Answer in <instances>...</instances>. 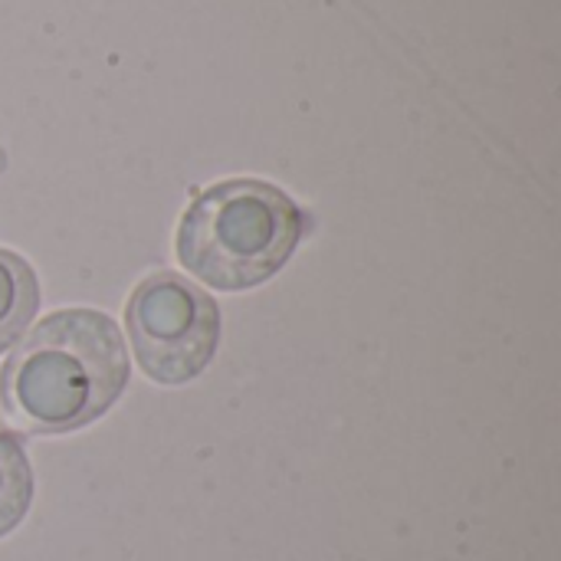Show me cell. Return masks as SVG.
<instances>
[{
  "mask_svg": "<svg viewBox=\"0 0 561 561\" xmlns=\"http://www.w3.org/2000/svg\"><path fill=\"white\" fill-rule=\"evenodd\" d=\"M39 309L36 270L13 250L0 247V355L10 352L30 329Z\"/></svg>",
  "mask_w": 561,
  "mask_h": 561,
  "instance_id": "cell-4",
  "label": "cell"
},
{
  "mask_svg": "<svg viewBox=\"0 0 561 561\" xmlns=\"http://www.w3.org/2000/svg\"><path fill=\"white\" fill-rule=\"evenodd\" d=\"M128 368V348L112 316L59 309L13 345L0 368V404L26 434H72L122 398Z\"/></svg>",
  "mask_w": 561,
  "mask_h": 561,
  "instance_id": "cell-1",
  "label": "cell"
},
{
  "mask_svg": "<svg viewBox=\"0 0 561 561\" xmlns=\"http://www.w3.org/2000/svg\"><path fill=\"white\" fill-rule=\"evenodd\" d=\"M125 329L135 358L151 381L187 385L217 355L224 322L210 293L171 270H161L131 289Z\"/></svg>",
  "mask_w": 561,
  "mask_h": 561,
  "instance_id": "cell-3",
  "label": "cell"
},
{
  "mask_svg": "<svg viewBox=\"0 0 561 561\" xmlns=\"http://www.w3.org/2000/svg\"><path fill=\"white\" fill-rule=\"evenodd\" d=\"M33 503V470L23 444L0 431V539L10 536Z\"/></svg>",
  "mask_w": 561,
  "mask_h": 561,
  "instance_id": "cell-5",
  "label": "cell"
},
{
  "mask_svg": "<svg viewBox=\"0 0 561 561\" xmlns=\"http://www.w3.org/2000/svg\"><path fill=\"white\" fill-rule=\"evenodd\" d=\"M306 237L302 207L276 184L230 178L201 191L178 224V260L220 293L273 279Z\"/></svg>",
  "mask_w": 561,
  "mask_h": 561,
  "instance_id": "cell-2",
  "label": "cell"
}]
</instances>
